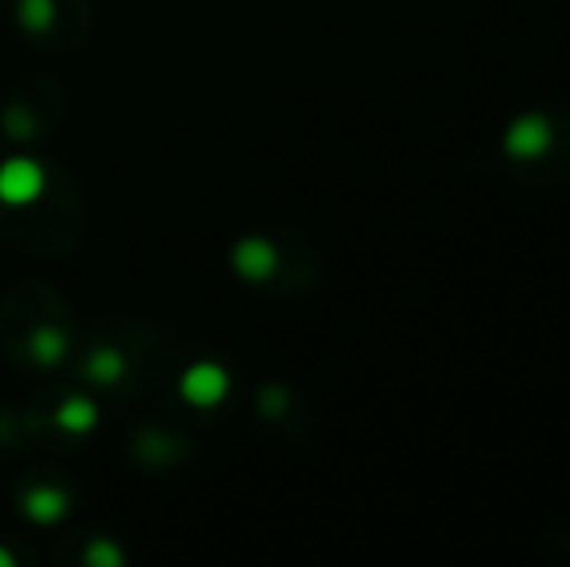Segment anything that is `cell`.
<instances>
[{"label": "cell", "instance_id": "6da1fadb", "mask_svg": "<svg viewBox=\"0 0 570 567\" xmlns=\"http://www.w3.org/2000/svg\"><path fill=\"white\" fill-rule=\"evenodd\" d=\"M551 148V121L543 114H524L504 133V151L512 159H535Z\"/></svg>", "mask_w": 570, "mask_h": 567}, {"label": "cell", "instance_id": "7a4b0ae2", "mask_svg": "<svg viewBox=\"0 0 570 567\" xmlns=\"http://www.w3.org/2000/svg\"><path fill=\"white\" fill-rule=\"evenodd\" d=\"M43 190V172L31 159H12L0 167V198L4 203H31Z\"/></svg>", "mask_w": 570, "mask_h": 567}, {"label": "cell", "instance_id": "3957f363", "mask_svg": "<svg viewBox=\"0 0 570 567\" xmlns=\"http://www.w3.org/2000/svg\"><path fill=\"white\" fill-rule=\"evenodd\" d=\"M183 393L195 404L222 401V393H226V373H222L218 365H195V370L187 373V381H183Z\"/></svg>", "mask_w": 570, "mask_h": 567}, {"label": "cell", "instance_id": "277c9868", "mask_svg": "<svg viewBox=\"0 0 570 567\" xmlns=\"http://www.w3.org/2000/svg\"><path fill=\"white\" fill-rule=\"evenodd\" d=\"M272 265H276V253H272V245L264 242H245L237 250V268L245 276H268Z\"/></svg>", "mask_w": 570, "mask_h": 567}]
</instances>
